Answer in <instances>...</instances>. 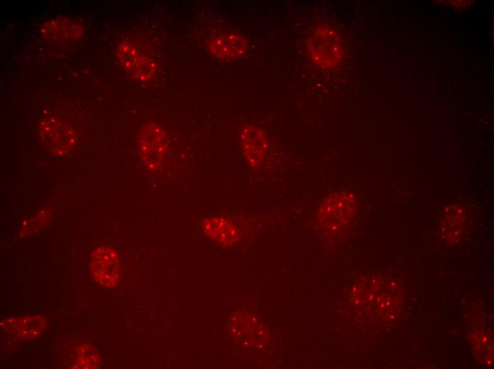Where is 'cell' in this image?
Here are the masks:
<instances>
[{"label":"cell","mask_w":494,"mask_h":369,"mask_svg":"<svg viewBox=\"0 0 494 369\" xmlns=\"http://www.w3.org/2000/svg\"><path fill=\"white\" fill-rule=\"evenodd\" d=\"M116 53L121 65L133 78L147 81L154 75L156 65L153 60L133 44L127 41L119 43Z\"/></svg>","instance_id":"52a82bcc"},{"label":"cell","mask_w":494,"mask_h":369,"mask_svg":"<svg viewBox=\"0 0 494 369\" xmlns=\"http://www.w3.org/2000/svg\"><path fill=\"white\" fill-rule=\"evenodd\" d=\"M207 48L216 57L230 60L240 57L245 54L247 42L240 34L229 33L211 39Z\"/></svg>","instance_id":"30bf717a"},{"label":"cell","mask_w":494,"mask_h":369,"mask_svg":"<svg viewBox=\"0 0 494 369\" xmlns=\"http://www.w3.org/2000/svg\"><path fill=\"white\" fill-rule=\"evenodd\" d=\"M229 332L241 345L253 348H262L270 340L268 329L253 314L238 312L230 319Z\"/></svg>","instance_id":"277c9868"},{"label":"cell","mask_w":494,"mask_h":369,"mask_svg":"<svg viewBox=\"0 0 494 369\" xmlns=\"http://www.w3.org/2000/svg\"><path fill=\"white\" fill-rule=\"evenodd\" d=\"M91 274L103 287L113 288L120 280L121 262L117 252L110 246H100L91 256Z\"/></svg>","instance_id":"8992f818"},{"label":"cell","mask_w":494,"mask_h":369,"mask_svg":"<svg viewBox=\"0 0 494 369\" xmlns=\"http://www.w3.org/2000/svg\"><path fill=\"white\" fill-rule=\"evenodd\" d=\"M240 141L248 165L253 168L258 167L261 164L268 146L264 131L255 124L246 125L241 129Z\"/></svg>","instance_id":"ba28073f"},{"label":"cell","mask_w":494,"mask_h":369,"mask_svg":"<svg viewBox=\"0 0 494 369\" xmlns=\"http://www.w3.org/2000/svg\"><path fill=\"white\" fill-rule=\"evenodd\" d=\"M138 150L143 164L150 170L160 169L170 150V138L155 122H148L141 128L137 138Z\"/></svg>","instance_id":"7a4b0ae2"},{"label":"cell","mask_w":494,"mask_h":369,"mask_svg":"<svg viewBox=\"0 0 494 369\" xmlns=\"http://www.w3.org/2000/svg\"><path fill=\"white\" fill-rule=\"evenodd\" d=\"M40 136L44 147L56 156H65L70 153L77 139V133L70 126L53 117L45 118L40 122Z\"/></svg>","instance_id":"5b68a950"},{"label":"cell","mask_w":494,"mask_h":369,"mask_svg":"<svg viewBox=\"0 0 494 369\" xmlns=\"http://www.w3.org/2000/svg\"><path fill=\"white\" fill-rule=\"evenodd\" d=\"M41 34L48 40H76L80 38L83 28L79 23L63 17H57L45 22Z\"/></svg>","instance_id":"7c38bea8"},{"label":"cell","mask_w":494,"mask_h":369,"mask_svg":"<svg viewBox=\"0 0 494 369\" xmlns=\"http://www.w3.org/2000/svg\"><path fill=\"white\" fill-rule=\"evenodd\" d=\"M306 48L313 63L322 69L335 67L343 57L340 37L329 26H319L314 28L307 37Z\"/></svg>","instance_id":"6da1fadb"},{"label":"cell","mask_w":494,"mask_h":369,"mask_svg":"<svg viewBox=\"0 0 494 369\" xmlns=\"http://www.w3.org/2000/svg\"><path fill=\"white\" fill-rule=\"evenodd\" d=\"M76 359L72 365L74 368H97L101 365V358L97 350L88 344L79 346Z\"/></svg>","instance_id":"4fadbf2b"},{"label":"cell","mask_w":494,"mask_h":369,"mask_svg":"<svg viewBox=\"0 0 494 369\" xmlns=\"http://www.w3.org/2000/svg\"><path fill=\"white\" fill-rule=\"evenodd\" d=\"M354 197L347 192H336L326 197L320 204L317 219L320 226L328 232L342 229L355 214Z\"/></svg>","instance_id":"3957f363"},{"label":"cell","mask_w":494,"mask_h":369,"mask_svg":"<svg viewBox=\"0 0 494 369\" xmlns=\"http://www.w3.org/2000/svg\"><path fill=\"white\" fill-rule=\"evenodd\" d=\"M45 324L42 316L11 317L1 321V329L18 340H33L43 333Z\"/></svg>","instance_id":"9c48e42d"},{"label":"cell","mask_w":494,"mask_h":369,"mask_svg":"<svg viewBox=\"0 0 494 369\" xmlns=\"http://www.w3.org/2000/svg\"><path fill=\"white\" fill-rule=\"evenodd\" d=\"M202 228L209 238L225 246L236 243L241 237L239 229L224 216L206 219Z\"/></svg>","instance_id":"8fae6325"}]
</instances>
